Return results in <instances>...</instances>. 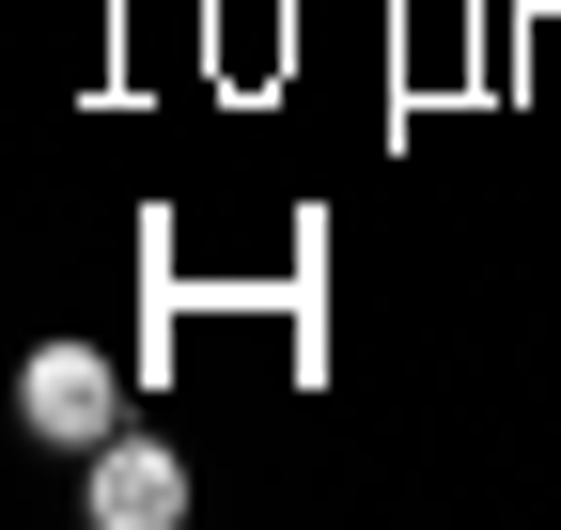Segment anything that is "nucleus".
I'll return each mask as SVG.
<instances>
[{"instance_id": "nucleus-2", "label": "nucleus", "mask_w": 561, "mask_h": 530, "mask_svg": "<svg viewBox=\"0 0 561 530\" xmlns=\"http://www.w3.org/2000/svg\"><path fill=\"white\" fill-rule=\"evenodd\" d=\"M79 469H94V484H79V515H94V530H172V515H187L172 437H140V422H125V437H94Z\"/></svg>"}, {"instance_id": "nucleus-1", "label": "nucleus", "mask_w": 561, "mask_h": 530, "mask_svg": "<svg viewBox=\"0 0 561 530\" xmlns=\"http://www.w3.org/2000/svg\"><path fill=\"white\" fill-rule=\"evenodd\" d=\"M16 437H47V452L125 437V359H94V344H32V359H16Z\"/></svg>"}]
</instances>
